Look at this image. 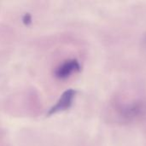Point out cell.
Here are the masks:
<instances>
[{"instance_id": "6da1fadb", "label": "cell", "mask_w": 146, "mask_h": 146, "mask_svg": "<svg viewBox=\"0 0 146 146\" xmlns=\"http://www.w3.org/2000/svg\"><path fill=\"white\" fill-rule=\"evenodd\" d=\"M145 104L141 101H134L133 103L124 104L120 108V115L126 121H133L145 112Z\"/></svg>"}, {"instance_id": "3957f363", "label": "cell", "mask_w": 146, "mask_h": 146, "mask_svg": "<svg viewBox=\"0 0 146 146\" xmlns=\"http://www.w3.org/2000/svg\"><path fill=\"white\" fill-rule=\"evenodd\" d=\"M80 70V62L76 59H70L61 64L56 70V76L59 79H66L73 73Z\"/></svg>"}, {"instance_id": "7a4b0ae2", "label": "cell", "mask_w": 146, "mask_h": 146, "mask_svg": "<svg viewBox=\"0 0 146 146\" xmlns=\"http://www.w3.org/2000/svg\"><path fill=\"white\" fill-rule=\"evenodd\" d=\"M75 95H76V91H74V89H68L65 91L61 96L60 99L57 101V103L50 110L48 115L69 109L73 104Z\"/></svg>"}, {"instance_id": "277c9868", "label": "cell", "mask_w": 146, "mask_h": 146, "mask_svg": "<svg viewBox=\"0 0 146 146\" xmlns=\"http://www.w3.org/2000/svg\"><path fill=\"white\" fill-rule=\"evenodd\" d=\"M23 21H24L26 24H28V23H30V22H31V16H30V15H29V14H27V15L24 16V18H23Z\"/></svg>"}]
</instances>
